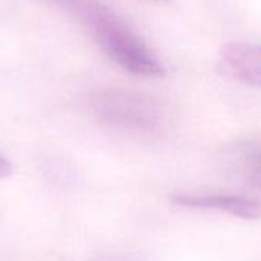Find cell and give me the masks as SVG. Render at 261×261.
I'll return each instance as SVG.
<instances>
[{"instance_id":"1","label":"cell","mask_w":261,"mask_h":261,"mask_svg":"<svg viewBox=\"0 0 261 261\" xmlns=\"http://www.w3.org/2000/svg\"><path fill=\"white\" fill-rule=\"evenodd\" d=\"M92 31L106 55L139 76H162L165 67L148 44L116 12L99 0H52Z\"/></svg>"},{"instance_id":"2","label":"cell","mask_w":261,"mask_h":261,"mask_svg":"<svg viewBox=\"0 0 261 261\" xmlns=\"http://www.w3.org/2000/svg\"><path fill=\"white\" fill-rule=\"evenodd\" d=\"M93 107L106 124L124 130L150 132L159 125L162 118L161 106L156 99L122 89L99 92L95 96Z\"/></svg>"},{"instance_id":"3","label":"cell","mask_w":261,"mask_h":261,"mask_svg":"<svg viewBox=\"0 0 261 261\" xmlns=\"http://www.w3.org/2000/svg\"><path fill=\"white\" fill-rule=\"evenodd\" d=\"M220 70L246 86L258 87L261 81V52L258 44L232 41L222 47L219 55Z\"/></svg>"},{"instance_id":"4","label":"cell","mask_w":261,"mask_h":261,"mask_svg":"<svg viewBox=\"0 0 261 261\" xmlns=\"http://www.w3.org/2000/svg\"><path fill=\"white\" fill-rule=\"evenodd\" d=\"M171 202L184 208L217 210L245 220H255L260 217L258 202L248 197L223 194H176L171 197Z\"/></svg>"},{"instance_id":"5","label":"cell","mask_w":261,"mask_h":261,"mask_svg":"<svg viewBox=\"0 0 261 261\" xmlns=\"http://www.w3.org/2000/svg\"><path fill=\"white\" fill-rule=\"evenodd\" d=\"M11 173H12V165H11V162H9L6 158H3V156L0 154V179L8 177Z\"/></svg>"}]
</instances>
